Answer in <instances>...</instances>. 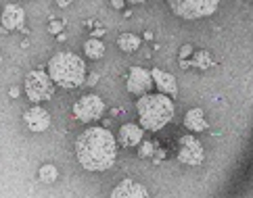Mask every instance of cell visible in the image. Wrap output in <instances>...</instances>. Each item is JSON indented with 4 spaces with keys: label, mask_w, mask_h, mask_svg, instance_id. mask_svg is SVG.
I'll return each mask as SVG.
<instances>
[{
    "label": "cell",
    "mask_w": 253,
    "mask_h": 198,
    "mask_svg": "<svg viewBox=\"0 0 253 198\" xmlns=\"http://www.w3.org/2000/svg\"><path fill=\"white\" fill-rule=\"evenodd\" d=\"M117 46L124 52H136L140 46V38L136 33H122L120 38H117Z\"/></svg>",
    "instance_id": "16"
},
{
    "label": "cell",
    "mask_w": 253,
    "mask_h": 198,
    "mask_svg": "<svg viewBox=\"0 0 253 198\" xmlns=\"http://www.w3.org/2000/svg\"><path fill=\"white\" fill-rule=\"evenodd\" d=\"M63 28H65V23H63V21H50V23H48V32H50L52 35H59V33L63 32Z\"/></svg>",
    "instance_id": "20"
},
{
    "label": "cell",
    "mask_w": 253,
    "mask_h": 198,
    "mask_svg": "<svg viewBox=\"0 0 253 198\" xmlns=\"http://www.w3.org/2000/svg\"><path fill=\"white\" fill-rule=\"evenodd\" d=\"M78 161L86 171H107L117 157V144L109 130L90 128L76 140Z\"/></svg>",
    "instance_id": "1"
},
{
    "label": "cell",
    "mask_w": 253,
    "mask_h": 198,
    "mask_svg": "<svg viewBox=\"0 0 253 198\" xmlns=\"http://www.w3.org/2000/svg\"><path fill=\"white\" fill-rule=\"evenodd\" d=\"M128 92L130 94H136V96H142L147 94L151 86H153V79H151V73L147 69L142 67H132L130 73H128Z\"/></svg>",
    "instance_id": "8"
},
{
    "label": "cell",
    "mask_w": 253,
    "mask_h": 198,
    "mask_svg": "<svg viewBox=\"0 0 253 198\" xmlns=\"http://www.w3.org/2000/svg\"><path fill=\"white\" fill-rule=\"evenodd\" d=\"M138 155H140L142 159L153 157V155H155V144H153V142H144L142 146H140V152H138Z\"/></svg>",
    "instance_id": "19"
},
{
    "label": "cell",
    "mask_w": 253,
    "mask_h": 198,
    "mask_svg": "<svg viewBox=\"0 0 253 198\" xmlns=\"http://www.w3.org/2000/svg\"><path fill=\"white\" fill-rule=\"evenodd\" d=\"M57 177H59V171H57L55 165H42L40 167V179L42 182L52 184V182H57Z\"/></svg>",
    "instance_id": "18"
},
{
    "label": "cell",
    "mask_w": 253,
    "mask_h": 198,
    "mask_svg": "<svg viewBox=\"0 0 253 198\" xmlns=\"http://www.w3.org/2000/svg\"><path fill=\"white\" fill-rule=\"evenodd\" d=\"M111 196L113 198H147L149 192H147V188L140 186L138 182H134V179H124V182L115 186Z\"/></svg>",
    "instance_id": "11"
},
{
    "label": "cell",
    "mask_w": 253,
    "mask_h": 198,
    "mask_svg": "<svg viewBox=\"0 0 253 198\" xmlns=\"http://www.w3.org/2000/svg\"><path fill=\"white\" fill-rule=\"evenodd\" d=\"M105 113V102L101 96L96 94H88L82 96L80 100L74 104V115L78 121L88 123V121H94V119H101Z\"/></svg>",
    "instance_id": "6"
},
{
    "label": "cell",
    "mask_w": 253,
    "mask_h": 198,
    "mask_svg": "<svg viewBox=\"0 0 253 198\" xmlns=\"http://www.w3.org/2000/svg\"><path fill=\"white\" fill-rule=\"evenodd\" d=\"M11 96H13V98H15V96H19V90L13 88V90H11Z\"/></svg>",
    "instance_id": "25"
},
{
    "label": "cell",
    "mask_w": 253,
    "mask_h": 198,
    "mask_svg": "<svg viewBox=\"0 0 253 198\" xmlns=\"http://www.w3.org/2000/svg\"><path fill=\"white\" fill-rule=\"evenodd\" d=\"M203 159H205L203 146L195 136H182L180 138V150H178V161L180 163L197 167V165L203 163Z\"/></svg>",
    "instance_id": "7"
},
{
    "label": "cell",
    "mask_w": 253,
    "mask_h": 198,
    "mask_svg": "<svg viewBox=\"0 0 253 198\" xmlns=\"http://www.w3.org/2000/svg\"><path fill=\"white\" fill-rule=\"evenodd\" d=\"M151 79L153 84L157 86V90L161 94H166L169 98H176L178 96V84H176V77L168 73V71H161V69H151Z\"/></svg>",
    "instance_id": "9"
},
{
    "label": "cell",
    "mask_w": 253,
    "mask_h": 198,
    "mask_svg": "<svg viewBox=\"0 0 253 198\" xmlns=\"http://www.w3.org/2000/svg\"><path fill=\"white\" fill-rule=\"evenodd\" d=\"M23 19H25V13H23L21 6L6 4L4 11H2V19H0V21H2V28L6 32H11V30H19L23 25Z\"/></svg>",
    "instance_id": "12"
},
{
    "label": "cell",
    "mask_w": 253,
    "mask_h": 198,
    "mask_svg": "<svg viewBox=\"0 0 253 198\" xmlns=\"http://www.w3.org/2000/svg\"><path fill=\"white\" fill-rule=\"evenodd\" d=\"M136 113L140 128L149 132H159L174 119V102L166 94H142L136 102Z\"/></svg>",
    "instance_id": "2"
},
{
    "label": "cell",
    "mask_w": 253,
    "mask_h": 198,
    "mask_svg": "<svg viewBox=\"0 0 253 198\" xmlns=\"http://www.w3.org/2000/svg\"><path fill=\"white\" fill-rule=\"evenodd\" d=\"M184 128L191 132H205L207 130V119L203 109H191L184 115Z\"/></svg>",
    "instance_id": "14"
},
{
    "label": "cell",
    "mask_w": 253,
    "mask_h": 198,
    "mask_svg": "<svg viewBox=\"0 0 253 198\" xmlns=\"http://www.w3.org/2000/svg\"><path fill=\"white\" fill-rule=\"evenodd\" d=\"M193 55V46H191V44H184V46L182 48H180V61H184V59H188V57H191Z\"/></svg>",
    "instance_id": "21"
},
{
    "label": "cell",
    "mask_w": 253,
    "mask_h": 198,
    "mask_svg": "<svg viewBox=\"0 0 253 198\" xmlns=\"http://www.w3.org/2000/svg\"><path fill=\"white\" fill-rule=\"evenodd\" d=\"M23 119H25V125L36 133L46 132L50 128V115L46 109H42V106H32V109L25 113Z\"/></svg>",
    "instance_id": "10"
},
{
    "label": "cell",
    "mask_w": 253,
    "mask_h": 198,
    "mask_svg": "<svg viewBox=\"0 0 253 198\" xmlns=\"http://www.w3.org/2000/svg\"><path fill=\"white\" fill-rule=\"evenodd\" d=\"M126 2H132V4H140V2H144V0H126Z\"/></svg>",
    "instance_id": "26"
},
{
    "label": "cell",
    "mask_w": 253,
    "mask_h": 198,
    "mask_svg": "<svg viewBox=\"0 0 253 198\" xmlns=\"http://www.w3.org/2000/svg\"><path fill=\"white\" fill-rule=\"evenodd\" d=\"M48 75L55 86L76 90L86 82V65L74 52H57L48 61Z\"/></svg>",
    "instance_id": "3"
},
{
    "label": "cell",
    "mask_w": 253,
    "mask_h": 198,
    "mask_svg": "<svg viewBox=\"0 0 253 198\" xmlns=\"http://www.w3.org/2000/svg\"><path fill=\"white\" fill-rule=\"evenodd\" d=\"M84 52H86V57H88V59L98 61V59L105 55V44H103L101 40L92 38V40H88V42L84 44Z\"/></svg>",
    "instance_id": "17"
},
{
    "label": "cell",
    "mask_w": 253,
    "mask_h": 198,
    "mask_svg": "<svg viewBox=\"0 0 253 198\" xmlns=\"http://www.w3.org/2000/svg\"><path fill=\"white\" fill-rule=\"evenodd\" d=\"M220 0H169V8L171 13L178 15L180 19H203L215 13Z\"/></svg>",
    "instance_id": "4"
},
{
    "label": "cell",
    "mask_w": 253,
    "mask_h": 198,
    "mask_svg": "<svg viewBox=\"0 0 253 198\" xmlns=\"http://www.w3.org/2000/svg\"><path fill=\"white\" fill-rule=\"evenodd\" d=\"M71 2H74V0H57V4H59V6H63V8L69 6Z\"/></svg>",
    "instance_id": "24"
},
{
    "label": "cell",
    "mask_w": 253,
    "mask_h": 198,
    "mask_svg": "<svg viewBox=\"0 0 253 198\" xmlns=\"http://www.w3.org/2000/svg\"><path fill=\"white\" fill-rule=\"evenodd\" d=\"M142 128H138V125L134 123H126L120 128V144L126 148H132V146H138V144L142 142Z\"/></svg>",
    "instance_id": "13"
},
{
    "label": "cell",
    "mask_w": 253,
    "mask_h": 198,
    "mask_svg": "<svg viewBox=\"0 0 253 198\" xmlns=\"http://www.w3.org/2000/svg\"><path fill=\"white\" fill-rule=\"evenodd\" d=\"M96 82H98V75H96V73H92V75L86 79V84H88V86H96Z\"/></svg>",
    "instance_id": "22"
},
{
    "label": "cell",
    "mask_w": 253,
    "mask_h": 198,
    "mask_svg": "<svg viewBox=\"0 0 253 198\" xmlns=\"http://www.w3.org/2000/svg\"><path fill=\"white\" fill-rule=\"evenodd\" d=\"M124 4H126V0H111L113 8H124Z\"/></svg>",
    "instance_id": "23"
},
{
    "label": "cell",
    "mask_w": 253,
    "mask_h": 198,
    "mask_svg": "<svg viewBox=\"0 0 253 198\" xmlns=\"http://www.w3.org/2000/svg\"><path fill=\"white\" fill-rule=\"evenodd\" d=\"M25 94L32 102H44V100H50L52 94H55V84L48 73L36 69L30 71L28 77H25Z\"/></svg>",
    "instance_id": "5"
},
{
    "label": "cell",
    "mask_w": 253,
    "mask_h": 198,
    "mask_svg": "<svg viewBox=\"0 0 253 198\" xmlns=\"http://www.w3.org/2000/svg\"><path fill=\"white\" fill-rule=\"evenodd\" d=\"M182 63V67H199V69H210V67H213V59L210 57V52H205V50H201V52H195V59L193 61H180Z\"/></svg>",
    "instance_id": "15"
}]
</instances>
